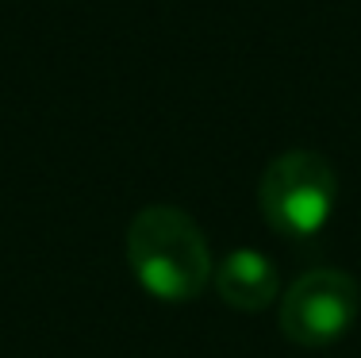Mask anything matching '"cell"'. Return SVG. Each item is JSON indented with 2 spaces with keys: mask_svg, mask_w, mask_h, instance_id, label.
I'll return each mask as SVG.
<instances>
[{
  "mask_svg": "<svg viewBox=\"0 0 361 358\" xmlns=\"http://www.w3.org/2000/svg\"><path fill=\"white\" fill-rule=\"evenodd\" d=\"M127 262L150 297L185 304L208 289L212 251L188 212L173 204H150L127 227Z\"/></svg>",
  "mask_w": 361,
  "mask_h": 358,
  "instance_id": "1",
  "label": "cell"
},
{
  "mask_svg": "<svg viewBox=\"0 0 361 358\" xmlns=\"http://www.w3.org/2000/svg\"><path fill=\"white\" fill-rule=\"evenodd\" d=\"M338 201V174L319 150H285L265 166L257 204L273 232L312 239L326 227Z\"/></svg>",
  "mask_w": 361,
  "mask_h": 358,
  "instance_id": "2",
  "label": "cell"
},
{
  "mask_svg": "<svg viewBox=\"0 0 361 358\" xmlns=\"http://www.w3.org/2000/svg\"><path fill=\"white\" fill-rule=\"evenodd\" d=\"M361 312V285L346 270H307L281 297V331L296 347H331L354 328Z\"/></svg>",
  "mask_w": 361,
  "mask_h": 358,
  "instance_id": "3",
  "label": "cell"
},
{
  "mask_svg": "<svg viewBox=\"0 0 361 358\" xmlns=\"http://www.w3.org/2000/svg\"><path fill=\"white\" fill-rule=\"evenodd\" d=\"M212 285H216L219 301L231 304L238 312H262L277 301L281 278L273 270V262L265 258L254 246H243V251H231L227 258L212 270Z\"/></svg>",
  "mask_w": 361,
  "mask_h": 358,
  "instance_id": "4",
  "label": "cell"
}]
</instances>
